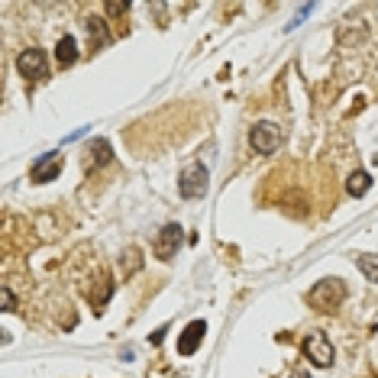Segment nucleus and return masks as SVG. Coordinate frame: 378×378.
Returning a JSON list of instances; mask_svg holds the SVG:
<instances>
[{
	"mask_svg": "<svg viewBox=\"0 0 378 378\" xmlns=\"http://www.w3.org/2000/svg\"><path fill=\"white\" fill-rule=\"evenodd\" d=\"M301 350L304 356L310 359V365H317V369H330L333 365V343L327 340V333L323 330H310L308 336L301 340Z\"/></svg>",
	"mask_w": 378,
	"mask_h": 378,
	"instance_id": "3",
	"label": "nucleus"
},
{
	"mask_svg": "<svg viewBox=\"0 0 378 378\" xmlns=\"http://www.w3.org/2000/svg\"><path fill=\"white\" fill-rule=\"evenodd\" d=\"M291 378H310V375H308V372H294Z\"/></svg>",
	"mask_w": 378,
	"mask_h": 378,
	"instance_id": "19",
	"label": "nucleus"
},
{
	"mask_svg": "<svg viewBox=\"0 0 378 378\" xmlns=\"http://www.w3.org/2000/svg\"><path fill=\"white\" fill-rule=\"evenodd\" d=\"M120 268H123L126 278H133V275L142 268V256H140V249H126V252H123V259H120Z\"/></svg>",
	"mask_w": 378,
	"mask_h": 378,
	"instance_id": "14",
	"label": "nucleus"
},
{
	"mask_svg": "<svg viewBox=\"0 0 378 378\" xmlns=\"http://www.w3.org/2000/svg\"><path fill=\"white\" fill-rule=\"evenodd\" d=\"M343 301H346L343 278H323L308 291V304L317 310V314H333Z\"/></svg>",
	"mask_w": 378,
	"mask_h": 378,
	"instance_id": "1",
	"label": "nucleus"
},
{
	"mask_svg": "<svg viewBox=\"0 0 378 378\" xmlns=\"http://www.w3.org/2000/svg\"><path fill=\"white\" fill-rule=\"evenodd\" d=\"M281 140H285L281 126L268 123V120H262V123H256V126L249 130V146L256 149L259 155H272L275 149L281 146Z\"/></svg>",
	"mask_w": 378,
	"mask_h": 378,
	"instance_id": "4",
	"label": "nucleus"
},
{
	"mask_svg": "<svg viewBox=\"0 0 378 378\" xmlns=\"http://www.w3.org/2000/svg\"><path fill=\"white\" fill-rule=\"evenodd\" d=\"M207 168L201 165V162H191V165H184V172L178 175V194L184 197V201H197V197L207 194Z\"/></svg>",
	"mask_w": 378,
	"mask_h": 378,
	"instance_id": "2",
	"label": "nucleus"
},
{
	"mask_svg": "<svg viewBox=\"0 0 378 378\" xmlns=\"http://www.w3.org/2000/svg\"><path fill=\"white\" fill-rule=\"evenodd\" d=\"M356 266H359V272L365 275V281L378 285V256H369V252H362V256H356Z\"/></svg>",
	"mask_w": 378,
	"mask_h": 378,
	"instance_id": "13",
	"label": "nucleus"
},
{
	"mask_svg": "<svg viewBox=\"0 0 378 378\" xmlns=\"http://www.w3.org/2000/svg\"><path fill=\"white\" fill-rule=\"evenodd\" d=\"M16 71H20L26 81H42V78L49 75V56L42 49H23L20 56H16Z\"/></svg>",
	"mask_w": 378,
	"mask_h": 378,
	"instance_id": "5",
	"label": "nucleus"
},
{
	"mask_svg": "<svg viewBox=\"0 0 378 378\" xmlns=\"http://www.w3.org/2000/svg\"><path fill=\"white\" fill-rule=\"evenodd\" d=\"M58 172H62V155L49 152V155H42V159L33 165L29 178H33L36 184H42V182H52V178H58Z\"/></svg>",
	"mask_w": 378,
	"mask_h": 378,
	"instance_id": "8",
	"label": "nucleus"
},
{
	"mask_svg": "<svg viewBox=\"0 0 378 378\" xmlns=\"http://www.w3.org/2000/svg\"><path fill=\"white\" fill-rule=\"evenodd\" d=\"M110 294H113V285H110V278H107V275H100V285H98V291L91 294L94 308H98V310H104V308H107V301H110Z\"/></svg>",
	"mask_w": 378,
	"mask_h": 378,
	"instance_id": "15",
	"label": "nucleus"
},
{
	"mask_svg": "<svg viewBox=\"0 0 378 378\" xmlns=\"http://www.w3.org/2000/svg\"><path fill=\"white\" fill-rule=\"evenodd\" d=\"M162 340H165V327H159V330H155L152 336H149V343H152V346H159Z\"/></svg>",
	"mask_w": 378,
	"mask_h": 378,
	"instance_id": "18",
	"label": "nucleus"
},
{
	"mask_svg": "<svg viewBox=\"0 0 378 378\" xmlns=\"http://www.w3.org/2000/svg\"><path fill=\"white\" fill-rule=\"evenodd\" d=\"M126 10H130V4H123V0H107V4H104L107 16H123Z\"/></svg>",
	"mask_w": 378,
	"mask_h": 378,
	"instance_id": "16",
	"label": "nucleus"
},
{
	"mask_svg": "<svg viewBox=\"0 0 378 378\" xmlns=\"http://www.w3.org/2000/svg\"><path fill=\"white\" fill-rule=\"evenodd\" d=\"M204 333H207V323L204 320H191L188 327L178 333V356H194L204 343Z\"/></svg>",
	"mask_w": 378,
	"mask_h": 378,
	"instance_id": "7",
	"label": "nucleus"
},
{
	"mask_svg": "<svg viewBox=\"0 0 378 378\" xmlns=\"http://www.w3.org/2000/svg\"><path fill=\"white\" fill-rule=\"evenodd\" d=\"M84 29H88V36H91V49H107L110 46V29H107V23L100 20V16H88L84 20Z\"/></svg>",
	"mask_w": 378,
	"mask_h": 378,
	"instance_id": "10",
	"label": "nucleus"
},
{
	"mask_svg": "<svg viewBox=\"0 0 378 378\" xmlns=\"http://www.w3.org/2000/svg\"><path fill=\"white\" fill-rule=\"evenodd\" d=\"M4 310H7V314H10V310H16V294L10 291L7 285H4Z\"/></svg>",
	"mask_w": 378,
	"mask_h": 378,
	"instance_id": "17",
	"label": "nucleus"
},
{
	"mask_svg": "<svg viewBox=\"0 0 378 378\" xmlns=\"http://www.w3.org/2000/svg\"><path fill=\"white\" fill-rule=\"evenodd\" d=\"M56 62L62 65V68H68V65L78 62V42H75V36H62V39H58V46H56Z\"/></svg>",
	"mask_w": 378,
	"mask_h": 378,
	"instance_id": "11",
	"label": "nucleus"
},
{
	"mask_svg": "<svg viewBox=\"0 0 378 378\" xmlns=\"http://www.w3.org/2000/svg\"><path fill=\"white\" fill-rule=\"evenodd\" d=\"M110 159H113V152H110V142H107V140H91V142H88V155H84V168H88V172L107 165Z\"/></svg>",
	"mask_w": 378,
	"mask_h": 378,
	"instance_id": "9",
	"label": "nucleus"
},
{
	"mask_svg": "<svg viewBox=\"0 0 378 378\" xmlns=\"http://www.w3.org/2000/svg\"><path fill=\"white\" fill-rule=\"evenodd\" d=\"M375 162H378V155H375Z\"/></svg>",
	"mask_w": 378,
	"mask_h": 378,
	"instance_id": "20",
	"label": "nucleus"
},
{
	"mask_svg": "<svg viewBox=\"0 0 378 378\" xmlns=\"http://www.w3.org/2000/svg\"><path fill=\"white\" fill-rule=\"evenodd\" d=\"M369 188H372V175H369V172H352V175L346 178V194H350V197L369 194Z\"/></svg>",
	"mask_w": 378,
	"mask_h": 378,
	"instance_id": "12",
	"label": "nucleus"
},
{
	"mask_svg": "<svg viewBox=\"0 0 378 378\" xmlns=\"http://www.w3.org/2000/svg\"><path fill=\"white\" fill-rule=\"evenodd\" d=\"M182 239H184L182 226H178V224H168V226H162L159 236L152 239V252L159 256L162 262H172L178 256V249H182Z\"/></svg>",
	"mask_w": 378,
	"mask_h": 378,
	"instance_id": "6",
	"label": "nucleus"
}]
</instances>
